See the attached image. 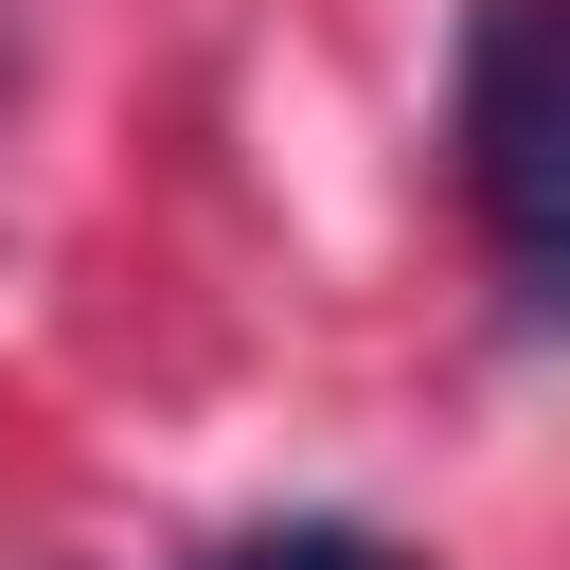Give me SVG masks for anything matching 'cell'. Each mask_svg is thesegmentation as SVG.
<instances>
[{
  "instance_id": "6da1fadb",
  "label": "cell",
  "mask_w": 570,
  "mask_h": 570,
  "mask_svg": "<svg viewBox=\"0 0 570 570\" xmlns=\"http://www.w3.org/2000/svg\"><path fill=\"white\" fill-rule=\"evenodd\" d=\"M463 196L534 303H570V0L463 18Z\"/></svg>"
},
{
  "instance_id": "7a4b0ae2",
  "label": "cell",
  "mask_w": 570,
  "mask_h": 570,
  "mask_svg": "<svg viewBox=\"0 0 570 570\" xmlns=\"http://www.w3.org/2000/svg\"><path fill=\"white\" fill-rule=\"evenodd\" d=\"M196 570H428V552L374 534V517H267V534H214Z\"/></svg>"
}]
</instances>
